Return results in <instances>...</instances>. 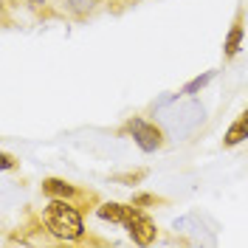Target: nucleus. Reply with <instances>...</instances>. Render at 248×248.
Masks as SVG:
<instances>
[{"label":"nucleus","instance_id":"obj_6","mask_svg":"<svg viewBox=\"0 0 248 248\" xmlns=\"http://www.w3.org/2000/svg\"><path fill=\"white\" fill-rule=\"evenodd\" d=\"M248 139V108L240 113V119L229 127V133H226V139H223V144L226 147H237L240 141H246Z\"/></svg>","mask_w":248,"mask_h":248},{"label":"nucleus","instance_id":"obj_8","mask_svg":"<svg viewBox=\"0 0 248 248\" xmlns=\"http://www.w3.org/2000/svg\"><path fill=\"white\" fill-rule=\"evenodd\" d=\"M212 77H215V71H206L203 77L192 79V82H189V85L184 88V93H186V96H192V93H198V91L203 88V85H209V82H212Z\"/></svg>","mask_w":248,"mask_h":248},{"label":"nucleus","instance_id":"obj_3","mask_svg":"<svg viewBox=\"0 0 248 248\" xmlns=\"http://www.w3.org/2000/svg\"><path fill=\"white\" fill-rule=\"evenodd\" d=\"M124 226H127L130 237H133V240H136L139 246H150V243L155 240V234H158L155 223H153V220H150V217H147V215H144V212L139 209V203H130Z\"/></svg>","mask_w":248,"mask_h":248},{"label":"nucleus","instance_id":"obj_10","mask_svg":"<svg viewBox=\"0 0 248 248\" xmlns=\"http://www.w3.org/2000/svg\"><path fill=\"white\" fill-rule=\"evenodd\" d=\"M29 3H34V6H43V3H46V0H29Z\"/></svg>","mask_w":248,"mask_h":248},{"label":"nucleus","instance_id":"obj_7","mask_svg":"<svg viewBox=\"0 0 248 248\" xmlns=\"http://www.w3.org/2000/svg\"><path fill=\"white\" fill-rule=\"evenodd\" d=\"M127 209L130 206H122V203H102L96 209V215L102 217V220H110V223H124L127 220Z\"/></svg>","mask_w":248,"mask_h":248},{"label":"nucleus","instance_id":"obj_9","mask_svg":"<svg viewBox=\"0 0 248 248\" xmlns=\"http://www.w3.org/2000/svg\"><path fill=\"white\" fill-rule=\"evenodd\" d=\"M12 167H15V158L9 153H3V170H12Z\"/></svg>","mask_w":248,"mask_h":248},{"label":"nucleus","instance_id":"obj_4","mask_svg":"<svg viewBox=\"0 0 248 248\" xmlns=\"http://www.w3.org/2000/svg\"><path fill=\"white\" fill-rule=\"evenodd\" d=\"M243 23H246V9H237V15H234V20H232V29H229V37H226V43H223L226 60H234L237 51H240V46H243V31H246Z\"/></svg>","mask_w":248,"mask_h":248},{"label":"nucleus","instance_id":"obj_5","mask_svg":"<svg viewBox=\"0 0 248 248\" xmlns=\"http://www.w3.org/2000/svg\"><path fill=\"white\" fill-rule=\"evenodd\" d=\"M43 192H46L48 198H65V201H74V203H77V195H79L68 181H60V178H48V181H43Z\"/></svg>","mask_w":248,"mask_h":248},{"label":"nucleus","instance_id":"obj_1","mask_svg":"<svg viewBox=\"0 0 248 248\" xmlns=\"http://www.w3.org/2000/svg\"><path fill=\"white\" fill-rule=\"evenodd\" d=\"M43 226L54 234L57 240H79L85 234V223H82V215H79L77 203L65 201V198H54L43 209Z\"/></svg>","mask_w":248,"mask_h":248},{"label":"nucleus","instance_id":"obj_2","mask_svg":"<svg viewBox=\"0 0 248 248\" xmlns=\"http://www.w3.org/2000/svg\"><path fill=\"white\" fill-rule=\"evenodd\" d=\"M122 133H130L144 153H155V150H161V147H164V133H161L155 124L139 119V116H133L130 122L124 124Z\"/></svg>","mask_w":248,"mask_h":248}]
</instances>
